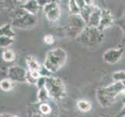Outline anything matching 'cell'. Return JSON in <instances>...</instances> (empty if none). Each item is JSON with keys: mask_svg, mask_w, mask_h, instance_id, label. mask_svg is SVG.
<instances>
[{"mask_svg": "<svg viewBox=\"0 0 125 117\" xmlns=\"http://www.w3.org/2000/svg\"><path fill=\"white\" fill-rule=\"evenodd\" d=\"M125 94V86L121 82H114L109 86L102 87L96 90L97 101L102 107L111 105L118 95Z\"/></svg>", "mask_w": 125, "mask_h": 117, "instance_id": "cell-1", "label": "cell"}, {"mask_svg": "<svg viewBox=\"0 0 125 117\" xmlns=\"http://www.w3.org/2000/svg\"><path fill=\"white\" fill-rule=\"evenodd\" d=\"M27 72L25 69L18 66H12L8 68L7 76L12 82H26Z\"/></svg>", "mask_w": 125, "mask_h": 117, "instance_id": "cell-8", "label": "cell"}, {"mask_svg": "<svg viewBox=\"0 0 125 117\" xmlns=\"http://www.w3.org/2000/svg\"><path fill=\"white\" fill-rule=\"evenodd\" d=\"M0 117H19L16 115H12L10 113H6V112H3V113H1V116Z\"/></svg>", "mask_w": 125, "mask_h": 117, "instance_id": "cell-27", "label": "cell"}, {"mask_svg": "<svg viewBox=\"0 0 125 117\" xmlns=\"http://www.w3.org/2000/svg\"><path fill=\"white\" fill-rule=\"evenodd\" d=\"M51 105L47 103H41L39 105V112L43 116H49L51 113Z\"/></svg>", "mask_w": 125, "mask_h": 117, "instance_id": "cell-20", "label": "cell"}, {"mask_svg": "<svg viewBox=\"0 0 125 117\" xmlns=\"http://www.w3.org/2000/svg\"><path fill=\"white\" fill-rule=\"evenodd\" d=\"M77 107L78 109L83 112H89L92 109V104L90 102L86 101V100H80L77 102Z\"/></svg>", "mask_w": 125, "mask_h": 117, "instance_id": "cell-16", "label": "cell"}, {"mask_svg": "<svg viewBox=\"0 0 125 117\" xmlns=\"http://www.w3.org/2000/svg\"><path fill=\"white\" fill-rule=\"evenodd\" d=\"M14 42L12 38H9L6 36H0V46L1 48H6L12 45Z\"/></svg>", "mask_w": 125, "mask_h": 117, "instance_id": "cell-21", "label": "cell"}, {"mask_svg": "<svg viewBox=\"0 0 125 117\" xmlns=\"http://www.w3.org/2000/svg\"><path fill=\"white\" fill-rule=\"evenodd\" d=\"M51 98L49 96V94L46 90L45 87L41 89L38 90L37 93V99L40 102V103H47V102Z\"/></svg>", "mask_w": 125, "mask_h": 117, "instance_id": "cell-15", "label": "cell"}, {"mask_svg": "<svg viewBox=\"0 0 125 117\" xmlns=\"http://www.w3.org/2000/svg\"><path fill=\"white\" fill-rule=\"evenodd\" d=\"M76 3H77V5H78V6L79 7V9L81 10L86 6L85 0H76Z\"/></svg>", "mask_w": 125, "mask_h": 117, "instance_id": "cell-26", "label": "cell"}, {"mask_svg": "<svg viewBox=\"0 0 125 117\" xmlns=\"http://www.w3.org/2000/svg\"><path fill=\"white\" fill-rule=\"evenodd\" d=\"M68 10H69L70 15H79L81 12V10L75 0H71L68 2Z\"/></svg>", "mask_w": 125, "mask_h": 117, "instance_id": "cell-17", "label": "cell"}, {"mask_svg": "<svg viewBox=\"0 0 125 117\" xmlns=\"http://www.w3.org/2000/svg\"><path fill=\"white\" fill-rule=\"evenodd\" d=\"M37 79H35L31 74V71L27 70V76H26V82L30 84H35L37 85Z\"/></svg>", "mask_w": 125, "mask_h": 117, "instance_id": "cell-23", "label": "cell"}, {"mask_svg": "<svg viewBox=\"0 0 125 117\" xmlns=\"http://www.w3.org/2000/svg\"><path fill=\"white\" fill-rule=\"evenodd\" d=\"M26 63L27 65L28 70L30 71H39L41 65L33 56L28 55L26 57Z\"/></svg>", "mask_w": 125, "mask_h": 117, "instance_id": "cell-13", "label": "cell"}, {"mask_svg": "<svg viewBox=\"0 0 125 117\" xmlns=\"http://www.w3.org/2000/svg\"><path fill=\"white\" fill-rule=\"evenodd\" d=\"M2 59L6 62H12L15 59V52L12 49H6L2 55Z\"/></svg>", "mask_w": 125, "mask_h": 117, "instance_id": "cell-19", "label": "cell"}, {"mask_svg": "<svg viewBox=\"0 0 125 117\" xmlns=\"http://www.w3.org/2000/svg\"><path fill=\"white\" fill-rule=\"evenodd\" d=\"M21 8L24 9L25 10H27L28 13H31L33 15H36L37 12L40 10V5L37 1L36 0H29V1L24 2L23 4L20 6Z\"/></svg>", "mask_w": 125, "mask_h": 117, "instance_id": "cell-12", "label": "cell"}, {"mask_svg": "<svg viewBox=\"0 0 125 117\" xmlns=\"http://www.w3.org/2000/svg\"><path fill=\"white\" fill-rule=\"evenodd\" d=\"M46 78L47 77H41L39 79L37 80V88L38 90L41 89L45 87V83H46Z\"/></svg>", "mask_w": 125, "mask_h": 117, "instance_id": "cell-25", "label": "cell"}, {"mask_svg": "<svg viewBox=\"0 0 125 117\" xmlns=\"http://www.w3.org/2000/svg\"><path fill=\"white\" fill-rule=\"evenodd\" d=\"M0 34L1 36H6L9 38L15 37V32L12 30V26L11 24H6L2 26H1L0 28Z\"/></svg>", "mask_w": 125, "mask_h": 117, "instance_id": "cell-14", "label": "cell"}, {"mask_svg": "<svg viewBox=\"0 0 125 117\" xmlns=\"http://www.w3.org/2000/svg\"><path fill=\"white\" fill-rule=\"evenodd\" d=\"M68 22V34L70 36L75 38H78L87 26L80 14L69 15Z\"/></svg>", "mask_w": 125, "mask_h": 117, "instance_id": "cell-6", "label": "cell"}, {"mask_svg": "<svg viewBox=\"0 0 125 117\" xmlns=\"http://www.w3.org/2000/svg\"><path fill=\"white\" fill-rule=\"evenodd\" d=\"M114 16L112 14V13L110 10L104 9L102 10V15H101V20L100 26H99V29L101 31H104L106 29L109 28L114 24Z\"/></svg>", "mask_w": 125, "mask_h": 117, "instance_id": "cell-10", "label": "cell"}, {"mask_svg": "<svg viewBox=\"0 0 125 117\" xmlns=\"http://www.w3.org/2000/svg\"><path fill=\"white\" fill-rule=\"evenodd\" d=\"M124 53L123 48H118V49H111L106 51L103 55V61L106 63L114 64L117 63L121 59Z\"/></svg>", "mask_w": 125, "mask_h": 117, "instance_id": "cell-9", "label": "cell"}, {"mask_svg": "<svg viewBox=\"0 0 125 117\" xmlns=\"http://www.w3.org/2000/svg\"><path fill=\"white\" fill-rule=\"evenodd\" d=\"M44 41L47 45H52L54 43V38L51 34H47L44 37Z\"/></svg>", "mask_w": 125, "mask_h": 117, "instance_id": "cell-24", "label": "cell"}, {"mask_svg": "<svg viewBox=\"0 0 125 117\" xmlns=\"http://www.w3.org/2000/svg\"><path fill=\"white\" fill-rule=\"evenodd\" d=\"M104 38V33L97 27L86 26L77 38L79 42L85 47H95L100 44Z\"/></svg>", "mask_w": 125, "mask_h": 117, "instance_id": "cell-4", "label": "cell"}, {"mask_svg": "<svg viewBox=\"0 0 125 117\" xmlns=\"http://www.w3.org/2000/svg\"><path fill=\"white\" fill-rule=\"evenodd\" d=\"M10 24L12 27L21 29H31L37 24V17L24 9L16 8L10 13Z\"/></svg>", "mask_w": 125, "mask_h": 117, "instance_id": "cell-2", "label": "cell"}, {"mask_svg": "<svg viewBox=\"0 0 125 117\" xmlns=\"http://www.w3.org/2000/svg\"><path fill=\"white\" fill-rule=\"evenodd\" d=\"M102 9L98 7L97 6H95L92 12L89 21L87 23V26L89 27H99L101 20V15H102Z\"/></svg>", "mask_w": 125, "mask_h": 117, "instance_id": "cell-11", "label": "cell"}, {"mask_svg": "<svg viewBox=\"0 0 125 117\" xmlns=\"http://www.w3.org/2000/svg\"><path fill=\"white\" fill-rule=\"evenodd\" d=\"M44 14L50 22H56L61 16V9L57 2L50 1L43 8Z\"/></svg>", "mask_w": 125, "mask_h": 117, "instance_id": "cell-7", "label": "cell"}, {"mask_svg": "<svg viewBox=\"0 0 125 117\" xmlns=\"http://www.w3.org/2000/svg\"><path fill=\"white\" fill-rule=\"evenodd\" d=\"M67 52L62 48H55L47 52L44 66L51 73L58 72L66 63Z\"/></svg>", "mask_w": 125, "mask_h": 117, "instance_id": "cell-3", "label": "cell"}, {"mask_svg": "<svg viewBox=\"0 0 125 117\" xmlns=\"http://www.w3.org/2000/svg\"><path fill=\"white\" fill-rule=\"evenodd\" d=\"M0 88L4 91H10L12 88V81L9 78H4L0 82Z\"/></svg>", "mask_w": 125, "mask_h": 117, "instance_id": "cell-18", "label": "cell"}, {"mask_svg": "<svg viewBox=\"0 0 125 117\" xmlns=\"http://www.w3.org/2000/svg\"><path fill=\"white\" fill-rule=\"evenodd\" d=\"M112 77H113V80L115 82H121V83H124L125 82V71L120 70V71L115 72L112 74Z\"/></svg>", "mask_w": 125, "mask_h": 117, "instance_id": "cell-22", "label": "cell"}, {"mask_svg": "<svg viewBox=\"0 0 125 117\" xmlns=\"http://www.w3.org/2000/svg\"><path fill=\"white\" fill-rule=\"evenodd\" d=\"M31 117H44V116H43L41 112H37V113L33 114V116Z\"/></svg>", "mask_w": 125, "mask_h": 117, "instance_id": "cell-28", "label": "cell"}, {"mask_svg": "<svg viewBox=\"0 0 125 117\" xmlns=\"http://www.w3.org/2000/svg\"><path fill=\"white\" fill-rule=\"evenodd\" d=\"M45 88L48 92L50 98L54 100L60 101L65 96V86L62 80L59 77H47Z\"/></svg>", "mask_w": 125, "mask_h": 117, "instance_id": "cell-5", "label": "cell"}]
</instances>
